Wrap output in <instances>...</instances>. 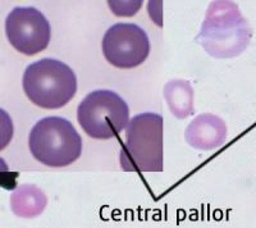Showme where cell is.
<instances>
[{
  "instance_id": "8fae6325",
  "label": "cell",
  "mask_w": 256,
  "mask_h": 228,
  "mask_svg": "<svg viewBox=\"0 0 256 228\" xmlns=\"http://www.w3.org/2000/svg\"><path fill=\"white\" fill-rule=\"evenodd\" d=\"M108 3L112 10L116 16H120V17H122V16L123 17H131L141 8L142 2L141 0H138V2H126V6H122V2H112V0H109Z\"/></svg>"
},
{
  "instance_id": "9c48e42d",
  "label": "cell",
  "mask_w": 256,
  "mask_h": 228,
  "mask_svg": "<svg viewBox=\"0 0 256 228\" xmlns=\"http://www.w3.org/2000/svg\"><path fill=\"white\" fill-rule=\"evenodd\" d=\"M10 209L20 218L32 220L45 210L48 198L35 184H22L10 196Z\"/></svg>"
},
{
  "instance_id": "52a82bcc",
  "label": "cell",
  "mask_w": 256,
  "mask_h": 228,
  "mask_svg": "<svg viewBox=\"0 0 256 228\" xmlns=\"http://www.w3.org/2000/svg\"><path fill=\"white\" fill-rule=\"evenodd\" d=\"M6 35L9 44L24 56H35L44 52L50 42L52 28L38 9L17 6L6 20Z\"/></svg>"
},
{
  "instance_id": "7a4b0ae2",
  "label": "cell",
  "mask_w": 256,
  "mask_h": 228,
  "mask_svg": "<svg viewBox=\"0 0 256 228\" xmlns=\"http://www.w3.org/2000/svg\"><path fill=\"white\" fill-rule=\"evenodd\" d=\"M163 117L146 112L130 120L120 150V167L126 172L163 170Z\"/></svg>"
},
{
  "instance_id": "3957f363",
  "label": "cell",
  "mask_w": 256,
  "mask_h": 228,
  "mask_svg": "<svg viewBox=\"0 0 256 228\" xmlns=\"http://www.w3.org/2000/svg\"><path fill=\"white\" fill-rule=\"evenodd\" d=\"M22 85L26 96L44 109L67 106L77 91V77L72 68L58 59L44 58L27 66Z\"/></svg>"
},
{
  "instance_id": "277c9868",
  "label": "cell",
  "mask_w": 256,
  "mask_h": 228,
  "mask_svg": "<svg viewBox=\"0 0 256 228\" xmlns=\"http://www.w3.org/2000/svg\"><path fill=\"white\" fill-rule=\"evenodd\" d=\"M32 156L44 166L67 167L81 156L82 138L72 123L63 117L42 118L28 136Z\"/></svg>"
},
{
  "instance_id": "30bf717a",
  "label": "cell",
  "mask_w": 256,
  "mask_h": 228,
  "mask_svg": "<svg viewBox=\"0 0 256 228\" xmlns=\"http://www.w3.org/2000/svg\"><path fill=\"white\" fill-rule=\"evenodd\" d=\"M164 98L169 109L174 117L186 118L192 113L194 106V90L190 82L184 80H174L168 82L164 88Z\"/></svg>"
},
{
  "instance_id": "6da1fadb",
  "label": "cell",
  "mask_w": 256,
  "mask_h": 228,
  "mask_svg": "<svg viewBox=\"0 0 256 228\" xmlns=\"http://www.w3.org/2000/svg\"><path fill=\"white\" fill-rule=\"evenodd\" d=\"M251 40L248 22L232 2H212L196 41L214 58L238 56Z\"/></svg>"
},
{
  "instance_id": "8992f818",
  "label": "cell",
  "mask_w": 256,
  "mask_h": 228,
  "mask_svg": "<svg viewBox=\"0 0 256 228\" xmlns=\"http://www.w3.org/2000/svg\"><path fill=\"white\" fill-rule=\"evenodd\" d=\"M105 59L120 70L141 66L150 54L148 34L134 24H116L105 32L102 42Z\"/></svg>"
},
{
  "instance_id": "ba28073f",
  "label": "cell",
  "mask_w": 256,
  "mask_h": 228,
  "mask_svg": "<svg viewBox=\"0 0 256 228\" xmlns=\"http://www.w3.org/2000/svg\"><path fill=\"white\" fill-rule=\"evenodd\" d=\"M227 138V126L216 116L200 114L190 123L186 131V140L192 148L212 150L220 146Z\"/></svg>"
},
{
  "instance_id": "5b68a950",
  "label": "cell",
  "mask_w": 256,
  "mask_h": 228,
  "mask_svg": "<svg viewBox=\"0 0 256 228\" xmlns=\"http://www.w3.org/2000/svg\"><path fill=\"white\" fill-rule=\"evenodd\" d=\"M77 120L90 138L109 140L128 127L130 108L114 91L95 90L80 102Z\"/></svg>"
}]
</instances>
